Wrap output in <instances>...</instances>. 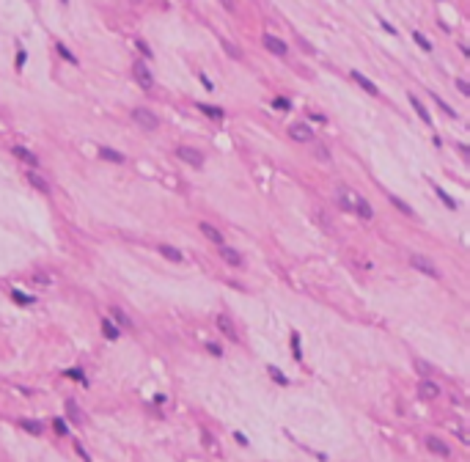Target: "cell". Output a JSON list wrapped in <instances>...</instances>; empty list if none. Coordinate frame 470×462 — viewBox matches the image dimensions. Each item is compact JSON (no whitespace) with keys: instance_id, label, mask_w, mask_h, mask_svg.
<instances>
[{"instance_id":"obj_3","label":"cell","mask_w":470,"mask_h":462,"mask_svg":"<svg viewBox=\"0 0 470 462\" xmlns=\"http://www.w3.org/2000/svg\"><path fill=\"white\" fill-rule=\"evenodd\" d=\"M176 157H179V160H184L187 165H193V168H204V162H207L204 151L196 149V146H179V149H176Z\"/></svg>"},{"instance_id":"obj_14","label":"cell","mask_w":470,"mask_h":462,"mask_svg":"<svg viewBox=\"0 0 470 462\" xmlns=\"http://www.w3.org/2000/svg\"><path fill=\"white\" fill-rule=\"evenodd\" d=\"M99 157H102V160H108V162H116V165H121V162L127 160L119 149H110V146H105V143L99 146Z\"/></svg>"},{"instance_id":"obj_29","label":"cell","mask_w":470,"mask_h":462,"mask_svg":"<svg viewBox=\"0 0 470 462\" xmlns=\"http://www.w3.org/2000/svg\"><path fill=\"white\" fill-rule=\"evenodd\" d=\"M20 426L25 432H31V435H42V424L39 421H20Z\"/></svg>"},{"instance_id":"obj_23","label":"cell","mask_w":470,"mask_h":462,"mask_svg":"<svg viewBox=\"0 0 470 462\" xmlns=\"http://www.w3.org/2000/svg\"><path fill=\"white\" fill-rule=\"evenodd\" d=\"M434 193H437V198H440V201H443V204H445V207H448V209H456V207H459V204H456L454 198H451L448 193L443 190V187H437V184H434Z\"/></svg>"},{"instance_id":"obj_5","label":"cell","mask_w":470,"mask_h":462,"mask_svg":"<svg viewBox=\"0 0 470 462\" xmlns=\"http://www.w3.org/2000/svg\"><path fill=\"white\" fill-rule=\"evenodd\" d=\"M289 135L297 140V143H314V130H311L308 124H303V121H297V124L289 127Z\"/></svg>"},{"instance_id":"obj_12","label":"cell","mask_w":470,"mask_h":462,"mask_svg":"<svg viewBox=\"0 0 470 462\" xmlns=\"http://www.w3.org/2000/svg\"><path fill=\"white\" fill-rule=\"evenodd\" d=\"M349 77H352V80H355V83H357V85H360V88H363V91H366V94H371V97H380V88H377V85H374V83H371V80H368V77H366V74H360V72H352V74H349Z\"/></svg>"},{"instance_id":"obj_13","label":"cell","mask_w":470,"mask_h":462,"mask_svg":"<svg viewBox=\"0 0 470 462\" xmlns=\"http://www.w3.org/2000/svg\"><path fill=\"white\" fill-rule=\"evenodd\" d=\"M201 234L209 239V242H215V245H226V237H223V231L215 229L212 223H201Z\"/></svg>"},{"instance_id":"obj_16","label":"cell","mask_w":470,"mask_h":462,"mask_svg":"<svg viewBox=\"0 0 470 462\" xmlns=\"http://www.w3.org/2000/svg\"><path fill=\"white\" fill-rule=\"evenodd\" d=\"M198 110H201V113H207L209 119H215V121H223V119H226V110H223V108H217V105L198 102Z\"/></svg>"},{"instance_id":"obj_37","label":"cell","mask_w":470,"mask_h":462,"mask_svg":"<svg viewBox=\"0 0 470 462\" xmlns=\"http://www.w3.org/2000/svg\"><path fill=\"white\" fill-rule=\"evenodd\" d=\"M207 349H209V352H212V355H215V358H220V355H223V349H220V347H217V344H212V341H209V344H207Z\"/></svg>"},{"instance_id":"obj_43","label":"cell","mask_w":470,"mask_h":462,"mask_svg":"<svg viewBox=\"0 0 470 462\" xmlns=\"http://www.w3.org/2000/svg\"><path fill=\"white\" fill-rule=\"evenodd\" d=\"M234 437H237V443H242V446H248V437H245V435H239V432H237V435H234Z\"/></svg>"},{"instance_id":"obj_40","label":"cell","mask_w":470,"mask_h":462,"mask_svg":"<svg viewBox=\"0 0 470 462\" xmlns=\"http://www.w3.org/2000/svg\"><path fill=\"white\" fill-rule=\"evenodd\" d=\"M311 121H316V124H327V119L322 113H311Z\"/></svg>"},{"instance_id":"obj_42","label":"cell","mask_w":470,"mask_h":462,"mask_svg":"<svg viewBox=\"0 0 470 462\" xmlns=\"http://www.w3.org/2000/svg\"><path fill=\"white\" fill-rule=\"evenodd\" d=\"M418 372H424V374H429V372H432V366H426L424 360H418Z\"/></svg>"},{"instance_id":"obj_35","label":"cell","mask_w":470,"mask_h":462,"mask_svg":"<svg viewBox=\"0 0 470 462\" xmlns=\"http://www.w3.org/2000/svg\"><path fill=\"white\" fill-rule=\"evenodd\" d=\"M138 50H140V52H143V55H146V58H151V47H149V44H146V42H140V39H138Z\"/></svg>"},{"instance_id":"obj_27","label":"cell","mask_w":470,"mask_h":462,"mask_svg":"<svg viewBox=\"0 0 470 462\" xmlns=\"http://www.w3.org/2000/svg\"><path fill=\"white\" fill-rule=\"evenodd\" d=\"M55 50L61 52V58H63V61H69V63H77V58L72 55V50H69V47L63 44V42H55Z\"/></svg>"},{"instance_id":"obj_20","label":"cell","mask_w":470,"mask_h":462,"mask_svg":"<svg viewBox=\"0 0 470 462\" xmlns=\"http://www.w3.org/2000/svg\"><path fill=\"white\" fill-rule=\"evenodd\" d=\"M102 333L108 341H119V327L113 325V319H102Z\"/></svg>"},{"instance_id":"obj_33","label":"cell","mask_w":470,"mask_h":462,"mask_svg":"<svg viewBox=\"0 0 470 462\" xmlns=\"http://www.w3.org/2000/svg\"><path fill=\"white\" fill-rule=\"evenodd\" d=\"M52 426H55L58 435H66V432H69V426H66V421H63V418H55V421H52Z\"/></svg>"},{"instance_id":"obj_22","label":"cell","mask_w":470,"mask_h":462,"mask_svg":"<svg viewBox=\"0 0 470 462\" xmlns=\"http://www.w3.org/2000/svg\"><path fill=\"white\" fill-rule=\"evenodd\" d=\"M410 105H413V108H415V113L421 116V121H426V124H429V121H432V116H429V110L424 108V105H421V99H418V97H410Z\"/></svg>"},{"instance_id":"obj_25","label":"cell","mask_w":470,"mask_h":462,"mask_svg":"<svg viewBox=\"0 0 470 462\" xmlns=\"http://www.w3.org/2000/svg\"><path fill=\"white\" fill-rule=\"evenodd\" d=\"M292 352H295V360H297V363H303V347H300V333H297V330L292 333Z\"/></svg>"},{"instance_id":"obj_39","label":"cell","mask_w":470,"mask_h":462,"mask_svg":"<svg viewBox=\"0 0 470 462\" xmlns=\"http://www.w3.org/2000/svg\"><path fill=\"white\" fill-rule=\"evenodd\" d=\"M74 448H77V454H80V457H83L85 462H91V457H88V451H85L83 446H80V443H74Z\"/></svg>"},{"instance_id":"obj_34","label":"cell","mask_w":470,"mask_h":462,"mask_svg":"<svg viewBox=\"0 0 470 462\" xmlns=\"http://www.w3.org/2000/svg\"><path fill=\"white\" fill-rule=\"evenodd\" d=\"M432 99H434V102H437V105H440V108H443V110H445V113H448V116H456V110L451 108V105L445 102V99H440V97H432Z\"/></svg>"},{"instance_id":"obj_28","label":"cell","mask_w":470,"mask_h":462,"mask_svg":"<svg viewBox=\"0 0 470 462\" xmlns=\"http://www.w3.org/2000/svg\"><path fill=\"white\" fill-rule=\"evenodd\" d=\"M223 50H226L228 55L234 58V61H239V58H242V50H239L237 44H231V42H228V39H223Z\"/></svg>"},{"instance_id":"obj_45","label":"cell","mask_w":470,"mask_h":462,"mask_svg":"<svg viewBox=\"0 0 470 462\" xmlns=\"http://www.w3.org/2000/svg\"><path fill=\"white\" fill-rule=\"evenodd\" d=\"M63 3H66V0H63Z\"/></svg>"},{"instance_id":"obj_19","label":"cell","mask_w":470,"mask_h":462,"mask_svg":"<svg viewBox=\"0 0 470 462\" xmlns=\"http://www.w3.org/2000/svg\"><path fill=\"white\" fill-rule=\"evenodd\" d=\"M9 297L17 303V306H33V300H36V297L25 295V292H20V289H11V292H9Z\"/></svg>"},{"instance_id":"obj_10","label":"cell","mask_w":470,"mask_h":462,"mask_svg":"<svg viewBox=\"0 0 470 462\" xmlns=\"http://www.w3.org/2000/svg\"><path fill=\"white\" fill-rule=\"evenodd\" d=\"M132 72H135V80H138V83L143 85V88H151V85H154V77H151V72L146 69V63H140V61H138Z\"/></svg>"},{"instance_id":"obj_1","label":"cell","mask_w":470,"mask_h":462,"mask_svg":"<svg viewBox=\"0 0 470 462\" xmlns=\"http://www.w3.org/2000/svg\"><path fill=\"white\" fill-rule=\"evenodd\" d=\"M336 201H338V209H344V212H355V215H360L363 220H371L374 218L371 204H368L360 193H355L352 187H346V184H338Z\"/></svg>"},{"instance_id":"obj_7","label":"cell","mask_w":470,"mask_h":462,"mask_svg":"<svg viewBox=\"0 0 470 462\" xmlns=\"http://www.w3.org/2000/svg\"><path fill=\"white\" fill-rule=\"evenodd\" d=\"M261 42H264V47H267L269 52H275V55H280V58L289 55V47H286V42H280V39L272 36V33H264Z\"/></svg>"},{"instance_id":"obj_6","label":"cell","mask_w":470,"mask_h":462,"mask_svg":"<svg viewBox=\"0 0 470 462\" xmlns=\"http://www.w3.org/2000/svg\"><path fill=\"white\" fill-rule=\"evenodd\" d=\"M25 176H28V182H31V187H36L39 193H50V190H52L50 179H47L44 173H39L36 168H28V171H25Z\"/></svg>"},{"instance_id":"obj_38","label":"cell","mask_w":470,"mask_h":462,"mask_svg":"<svg viewBox=\"0 0 470 462\" xmlns=\"http://www.w3.org/2000/svg\"><path fill=\"white\" fill-rule=\"evenodd\" d=\"M456 88H459L462 94H465V97H467V94H470V85L465 83V80H456Z\"/></svg>"},{"instance_id":"obj_31","label":"cell","mask_w":470,"mask_h":462,"mask_svg":"<svg viewBox=\"0 0 470 462\" xmlns=\"http://www.w3.org/2000/svg\"><path fill=\"white\" fill-rule=\"evenodd\" d=\"M113 317H116V322H119V325H124V327H132V319H129L127 314L121 311V308H113Z\"/></svg>"},{"instance_id":"obj_15","label":"cell","mask_w":470,"mask_h":462,"mask_svg":"<svg viewBox=\"0 0 470 462\" xmlns=\"http://www.w3.org/2000/svg\"><path fill=\"white\" fill-rule=\"evenodd\" d=\"M14 157H20L25 165H31V168H36L39 165V157L33 154L31 149H25V146H14Z\"/></svg>"},{"instance_id":"obj_36","label":"cell","mask_w":470,"mask_h":462,"mask_svg":"<svg viewBox=\"0 0 470 462\" xmlns=\"http://www.w3.org/2000/svg\"><path fill=\"white\" fill-rule=\"evenodd\" d=\"M25 58H28V52H25V50H20V52H17V69H22V66H25Z\"/></svg>"},{"instance_id":"obj_44","label":"cell","mask_w":470,"mask_h":462,"mask_svg":"<svg viewBox=\"0 0 470 462\" xmlns=\"http://www.w3.org/2000/svg\"><path fill=\"white\" fill-rule=\"evenodd\" d=\"M220 3H223V6H226V9H228V11H234V0H220Z\"/></svg>"},{"instance_id":"obj_26","label":"cell","mask_w":470,"mask_h":462,"mask_svg":"<svg viewBox=\"0 0 470 462\" xmlns=\"http://www.w3.org/2000/svg\"><path fill=\"white\" fill-rule=\"evenodd\" d=\"M267 372H269V377H272V380H275V383H278V385H289V377H286V374L280 372L278 366H269Z\"/></svg>"},{"instance_id":"obj_41","label":"cell","mask_w":470,"mask_h":462,"mask_svg":"<svg viewBox=\"0 0 470 462\" xmlns=\"http://www.w3.org/2000/svg\"><path fill=\"white\" fill-rule=\"evenodd\" d=\"M380 22H383V28H385L388 33H396V28H393V25H391V22H388V20H383V17H380Z\"/></svg>"},{"instance_id":"obj_32","label":"cell","mask_w":470,"mask_h":462,"mask_svg":"<svg viewBox=\"0 0 470 462\" xmlns=\"http://www.w3.org/2000/svg\"><path fill=\"white\" fill-rule=\"evenodd\" d=\"M272 108H278V110H289V108H292V102H289L286 97H275V99H272Z\"/></svg>"},{"instance_id":"obj_21","label":"cell","mask_w":470,"mask_h":462,"mask_svg":"<svg viewBox=\"0 0 470 462\" xmlns=\"http://www.w3.org/2000/svg\"><path fill=\"white\" fill-rule=\"evenodd\" d=\"M388 198H391V204H393V207H396L399 212H404V215H407V218H413V215H415V209L410 207L407 201H402V198H399V196H393V193H391V196H388Z\"/></svg>"},{"instance_id":"obj_18","label":"cell","mask_w":470,"mask_h":462,"mask_svg":"<svg viewBox=\"0 0 470 462\" xmlns=\"http://www.w3.org/2000/svg\"><path fill=\"white\" fill-rule=\"evenodd\" d=\"M160 253L165 256L168 261H176V264H179V261H184V253H181L179 248H173V245H165V242H162V245H160Z\"/></svg>"},{"instance_id":"obj_8","label":"cell","mask_w":470,"mask_h":462,"mask_svg":"<svg viewBox=\"0 0 470 462\" xmlns=\"http://www.w3.org/2000/svg\"><path fill=\"white\" fill-rule=\"evenodd\" d=\"M220 259H223V261H228L231 267H242V264H245L242 253H239L237 248H228V245H220Z\"/></svg>"},{"instance_id":"obj_9","label":"cell","mask_w":470,"mask_h":462,"mask_svg":"<svg viewBox=\"0 0 470 462\" xmlns=\"http://www.w3.org/2000/svg\"><path fill=\"white\" fill-rule=\"evenodd\" d=\"M426 448H432L437 457H448L451 454V448H448V443L445 440H440L437 435H426Z\"/></svg>"},{"instance_id":"obj_4","label":"cell","mask_w":470,"mask_h":462,"mask_svg":"<svg viewBox=\"0 0 470 462\" xmlns=\"http://www.w3.org/2000/svg\"><path fill=\"white\" fill-rule=\"evenodd\" d=\"M410 264H413L418 272H424V275H429V278H440V270H437V267H434L429 259H424L421 253H410Z\"/></svg>"},{"instance_id":"obj_24","label":"cell","mask_w":470,"mask_h":462,"mask_svg":"<svg viewBox=\"0 0 470 462\" xmlns=\"http://www.w3.org/2000/svg\"><path fill=\"white\" fill-rule=\"evenodd\" d=\"M66 416L74 421V424H83V416H80V407L77 402H66Z\"/></svg>"},{"instance_id":"obj_30","label":"cell","mask_w":470,"mask_h":462,"mask_svg":"<svg viewBox=\"0 0 470 462\" xmlns=\"http://www.w3.org/2000/svg\"><path fill=\"white\" fill-rule=\"evenodd\" d=\"M413 39H415V44H418L421 50H426V52L432 50V42H429V39L424 36V33H418V31H415V33H413Z\"/></svg>"},{"instance_id":"obj_17","label":"cell","mask_w":470,"mask_h":462,"mask_svg":"<svg viewBox=\"0 0 470 462\" xmlns=\"http://www.w3.org/2000/svg\"><path fill=\"white\" fill-rule=\"evenodd\" d=\"M217 327H220V330L226 333V336L231 338V341H239V333L234 330V322L226 317V314H223V317H217Z\"/></svg>"},{"instance_id":"obj_2","label":"cell","mask_w":470,"mask_h":462,"mask_svg":"<svg viewBox=\"0 0 470 462\" xmlns=\"http://www.w3.org/2000/svg\"><path fill=\"white\" fill-rule=\"evenodd\" d=\"M132 121L138 127H143V130H149V132L160 130V116H157L154 110H149V108H135L132 110Z\"/></svg>"},{"instance_id":"obj_11","label":"cell","mask_w":470,"mask_h":462,"mask_svg":"<svg viewBox=\"0 0 470 462\" xmlns=\"http://www.w3.org/2000/svg\"><path fill=\"white\" fill-rule=\"evenodd\" d=\"M418 394L424 396V399H437V396H440V385L434 383V380H421V383H418Z\"/></svg>"}]
</instances>
